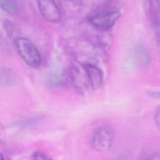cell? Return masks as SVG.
<instances>
[{"label":"cell","instance_id":"8fae6325","mask_svg":"<svg viewBox=\"0 0 160 160\" xmlns=\"http://www.w3.org/2000/svg\"><path fill=\"white\" fill-rule=\"evenodd\" d=\"M4 159V158L3 157V155L1 153H0V159Z\"/></svg>","mask_w":160,"mask_h":160},{"label":"cell","instance_id":"8992f818","mask_svg":"<svg viewBox=\"0 0 160 160\" xmlns=\"http://www.w3.org/2000/svg\"><path fill=\"white\" fill-rule=\"evenodd\" d=\"M134 53L138 63L141 66H147L151 62V57L148 51L142 45H138L134 49Z\"/></svg>","mask_w":160,"mask_h":160},{"label":"cell","instance_id":"6da1fadb","mask_svg":"<svg viewBox=\"0 0 160 160\" xmlns=\"http://www.w3.org/2000/svg\"><path fill=\"white\" fill-rule=\"evenodd\" d=\"M15 44L19 54L28 65L32 68L41 65V54L32 41L28 38L19 37L16 39Z\"/></svg>","mask_w":160,"mask_h":160},{"label":"cell","instance_id":"7c38bea8","mask_svg":"<svg viewBox=\"0 0 160 160\" xmlns=\"http://www.w3.org/2000/svg\"><path fill=\"white\" fill-rule=\"evenodd\" d=\"M67 1H76V0H67Z\"/></svg>","mask_w":160,"mask_h":160},{"label":"cell","instance_id":"4fadbf2b","mask_svg":"<svg viewBox=\"0 0 160 160\" xmlns=\"http://www.w3.org/2000/svg\"><path fill=\"white\" fill-rule=\"evenodd\" d=\"M0 130H1V126H0Z\"/></svg>","mask_w":160,"mask_h":160},{"label":"cell","instance_id":"ba28073f","mask_svg":"<svg viewBox=\"0 0 160 160\" xmlns=\"http://www.w3.org/2000/svg\"><path fill=\"white\" fill-rule=\"evenodd\" d=\"M154 122L156 125V127L160 131V108L157 110L154 115Z\"/></svg>","mask_w":160,"mask_h":160},{"label":"cell","instance_id":"3957f363","mask_svg":"<svg viewBox=\"0 0 160 160\" xmlns=\"http://www.w3.org/2000/svg\"><path fill=\"white\" fill-rule=\"evenodd\" d=\"M121 16L118 11H108L100 12L91 17L89 22L94 27L101 29H108L114 26Z\"/></svg>","mask_w":160,"mask_h":160},{"label":"cell","instance_id":"9c48e42d","mask_svg":"<svg viewBox=\"0 0 160 160\" xmlns=\"http://www.w3.org/2000/svg\"><path fill=\"white\" fill-rule=\"evenodd\" d=\"M32 156L34 159H49L48 157H47L44 153H42V152H40V151H38V152H34Z\"/></svg>","mask_w":160,"mask_h":160},{"label":"cell","instance_id":"52a82bcc","mask_svg":"<svg viewBox=\"0 0 160 160\" xmlns=\"http://www.w3.org/2000/svg\"><path fill=\"white\" fill-rule=\"evenodd\" d=\"M0 8L9 14H15L19 8L14 0H0Z\"/></svg>","mask_w":160,"mask_h":160},{"label":"cell","instance_id":"30bf717a","mask_svg":"<svg viewBox=\"0 0 160 160\" xmlns=\"http://www.w3.org/2000/svg\"><path fill=\"white\" fill-rule=\"evenodd\" d=\"M150 96L156 99H160V91H151L149 92Z\"/></svg>","mask_w":160,"mask_h":160},{"label":"cell","instance_id":"7a4b0ae2","mask_svg":"<svg viewBox=\"0 0 160 160\" xmlns=\"http://www.w3.org/2000/svg\"><path fill=\"white\" fill-rule=\"evenodd\" d=\"M114 136L112 129L109 127L103 126L98 128L91 139L92 148L99 152L109 150L112 144Z\"/></svg>","mask_w":160,"mask_h":160},{"label":"cell","instance_id":"277c9868","mask_svg":"<svg viewBox=\"0 0 160 160\" xmlns=\"http://www.w3.org/2000/svg\"><path fill=\"white\" fill-rule=\"evenodd\" d=\"M38 6L44 18L51 22L61 19V12L54 0H37Z\"/></svg>","mask_w":160,"mask_h":160},{"label":"cell","instance_id":"5b68a950","mask_svg":"<svg viewBox=\"0 0 160 160\" xmlns=\"http://www.w3.org/2000/svg\"><path fill=\"white\" fill-rule=\"evenodd\" d=\"M83 68L87 81L91 88L95 90L101 88L103 84V73L101 69L91 63L84 64Z\"/></svg>","mask_w":160,"mask_h":160}]
</instances>
